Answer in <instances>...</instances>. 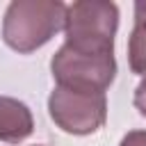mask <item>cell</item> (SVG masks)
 Returning <instances> with one entry per match:
<instances>
[{
    "label": "cell",
    "instance_id": "6da1fadb",
    "mask_svg": "<svg viewBox=\"0 0 146 146\" xmlns=\"http://www.w3.org/2000/svg\"><path fill=\"white\" fill-rule=\"evenodd\" d=\"M66 7L59 0H14L5 9L2 39L21 52H34L46 46L59 30H64Z\"/></svg>",
    "mask_w": 146,
    "mask_h": 146
},
{
    "label": "cell",
    "instance_id": "7a4b0ae2",
    "mask_svg": "<svg viewBox=\"0 0 146 146\" xmlns=\"http://www.w3.org/2000/svg\"><path fill=\"white\" fill-rule=\"evenodd\" d=\"M119 7L107 0H78L66 7V46L80 52H114Z\"/></svg>",
    "mask_w": 146,
    "mask_h": 146
},
{
    "label": "cell",
    "instance_id": "3957f363",
    "mask_svg": "<svg viewBox=\"0 0 146 146\" xmlns=\"http://www.w3.org/2000/svg\"><path fill=\"white\" fill-rule=\"evenodd\" d=\"M50 73L59 87L105 94L116 78V59L114 52H80L64 43L50 59Z\"/></svg>",
    "mask_w": 146,
    "mask_h": 146
},
{
    "label": "cell",
    "instance_id": "277c9868",
    "mask_svg": "<svg viewBox=\"0 0 146 146\" xmlns=\"http://www.w3.org/2000/svg\"><path fill=\"white\" fill-rule=\"evenodd\" d=\"M48 114L68 135H94L107 121V98L98 91H80L55 84L48 96Z\"/></svg>",
    "mask_w": 146,
    "mask_h": 146
},
{
    "label": "cell",
    "instance_id": "5b68a950",
    "mask_svg": "<svg viewBox=\"0 0 146 146\" xmlns=\"http://www.w3.org/2000/svg\"><path fill=\"white\" fill-rule=\"evenodd\" d=\"M34 130V116L30 107L11 96H0V141L21 144Z\"/></svg>",
    "mask_w": 146,
    "mask_h": 146
},
{
    "label": "cell",
    "instance_id": "8992f818",
    "mask_svg": "<svg viewBox=\"0 0 146 146\" xmlns=\"http://www.w3.org/2000/svg\"><path fill=\"white\" fill-rule=\"evenodd\" d=\"M128 64L132 73L146 75V2H135V27L128 39Z\"/></svg>",
    "mask_w": 146,
    "mask_h": 146
},
{
    "label": "cell",
    "instance_id": "52a82bcc",
    "mask_svg": "<svg viewBox=\"0 0 146 146\" xmlns=\"http://www.w3.org/2000/svg\"><path fill=\"white\" fill-rule=\"evenodd\" d=\"M132 103H135V107H137V112L141 114V116H146V75L141 78V82L137 84V89H135V98H132Z\"/></svg>",
    "mask_w": 146,
    "mask_h": 146
},
{
    "label": "cell",
    "instance_id": "ba28073f",
    "mask_svg": "<svg viewBox=\"0 0 146 146\" xmlns=\"http://www.w3.org/2000/svg\"><path fill=\"white\" fill-rule=\"evenodd\" d=\"M119 146H146V130H130Z\"/></svg>",
    "mask_w": 146,
    "mask_h": 146
}]
</instances>
